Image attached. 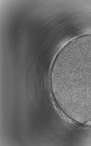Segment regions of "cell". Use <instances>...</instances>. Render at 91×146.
<instances>
[{
    "label": "cell",
    "mask_w": 91,
    "mask_h": 146,
    "mask_svg": "<svg viewBox=\"0 0 91 146\" xmlns=\"http://www.w3.org/2000/svg\"><path fill=\"white\" fill-rule=\"evenodd\" d=\"M57 98L71 119L91 120V41L63 49L51 73Z\"/></svg>",
    "instance_id": "cell-1"
},
{
    "label": "cell",
    "mask_w": 91,
    "mask_h": 146,
    "mask_svg": "<svg viewBox=\"0 0 91 146\" xmlns=\"http://www.w3.org/2000/svg\"><path fill=\"white\" fill-rule=\"evenodd\" d=\"M85 124L88 126H91V120L85 123Z\"/></svg>",
    "instance_id": "cell-2"
}]
</instances>
